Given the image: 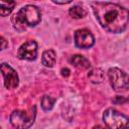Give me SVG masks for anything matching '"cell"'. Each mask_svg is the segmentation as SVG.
I'll return each mask as SVG.
<instances>
[{"label": "cell", "mask_w": 129, "mask_h": 129, "mask_svg": "<svg viewBox=\"0 0 129 129\" xmlns=\"http://www.w3.org/2000/svg\"><path fill=\"white\" fill-rule=\"evenodd\" d=\"M94 14L99 24L108 32H123L128 24L129 12L116 3L111 2H92Z\"/></svg>", "instance_id": "1"}, {"label": "cell", "mask_w": 129, "mask_h": 129, "mask_svg": "<svg viewBox=\"0 0 129 129\" xmlns=\"http://www.w3.org/2000/svg\"><path fill=\"white\" fill-rule=\"evenodd\" d=\"M41 20L40 10L34 5H26L22 7L11 18L13 27L18 31H23L27 27L37 25Z\"/></svg>", "instance_id": "2"}, {"label": "cell", "mask_w": 129, "mask_h": 129, "mask_svg": "<svg viewBox=\"0 0 129 129\" xmlns=\"http://www.w3.org/2000/svg\"><path fill=\"white\" fill-rule=\"evenodd\" d=\"M35 112V107L27 111L15 110L10 115V123L16 129H28L34 123Z\"/></svg>", "instance_id": "3"}, {"label": "cell", "mask_w": 129, "mask_h": 129, "mask_svg": "<svg viewBox=\"0 0 129 129\" xmlns=\"http://www.w3.org/2000/svg\"><path fill=\"white\" fill-rule=\"evenodd\" d=\"M103 121L108 129H124L128 127V118L114 108H109L104 112Z\"/></svg>", "instance_id": "4"}, {"label": "cell", "mask_w": 129, "mask_h": 129, "mask_svg": "<svg viewBox=\"0 0 129 129\" xmlns=\"http://www.w3.org/2000/svg\"><path fill=\"white\" fill-rule=\"evenodd\" d=\"M108 77L111 87L115 92H126L128 89V76L127 74L118 69L111 68L108 71Z\"/></svg>", "instance_id": "5"}, {"label": "cell", "mask_w": 129, "mask_h": 129, "mask_svg": "<svg viewBox=\"0 0 129 129\" xmlns=\"http://www.w3.org/2000/svg\"><path fill=\"white\" fill-rule=\"evenodd\" d=\"M0 72L4 78V86L8 90L15 89L19 84V78L16 71L11 68L8 63L2 62L0 63Z\"/></svg>", "instance_id": "6"}, {"label": "cell", "mask_w": 129, "mask_h": 129, "mask_svg": "<svg viewBox=\"0 0 129 129\" xmlns=\"http://www.w3.org/2000/svg\"><path fill=\"white\" fill-rule=\"evenodd\" d=\"M75 44L80 48H89L94 45L95 38L89 29L82 28L75 32Z\"/></svg>", "instance_id": "7"}, {"label": "cell", "mask_w": 129, "mask_h": 129, "mask_svg": "<svg viewBox=\"0 0 129 129\" xmlns=\"http://www.w3.org/2000/svg\"><path fill=\"white\" fill-rule=\"evenodd\" d=\"M37 56V43L35 40L24 42L17 51V57L24 60H33Z\"/></svg>", "instance_id": "8"}, {"label": "cell", "mask_w": 129, "mask_h": 129, "mask_svg": "<svg viewBox=\"0 0 129 129\" xmlns=\"http://www.w3.org/2000/svg\"><path fill=\"white\" fill-rule=\"evenodd\" d=\"M71 62L79 70H88L91 67L90 60L81 54H75L71 57Z\"/></svg>", "instance_id": "9"}, {"label": "cell", "mask_w": 129, "mask_h": 129, "mask_svg": "<svg viewBox=\"0 0 129 129\" xmlns=\"http://www.w3.org/2000/svg\"><path fill=\"white\" fill-rule=\"evenodd\" d=\"M55 52L52 49H48L43 51L42 57H41V62L44 67L46 68H51L55 63Z\"/></svg>", "instance_id": "10"}, {"label": "cell", "mask_w": 129, "mask_h": 129, "mask_svg": "<svg viewBox=\"0 0 129 129\" xmlns=\"http://www.w3.org/2000/svg\"><path fill=\"white\" fill-rule=\"evenodd\" d=\"M15 7V2L14 1H3L0 0V16H8L13 8Z\"/></svg>", "instance_id": "11"}, {"label": "cell", "mask_w": 129, "mask_h": 129, "mask_svg": "<svg viewBox=\"0 0 129 129\" xmlns=\"http://www.w3.org/2000/svg\"><path fill=\"white\" fill-rule=\"evenodd\" d=\"M69 14L71 15V17H73L75 19H81L87 15V10L83 6L76 5V6H73L72 8H70Z\"/></svg>", "instance_id": "12"}, {"label": "cell", "mask_w": 129, "mask_h": 129, "mask_svg": "<svg viewBox=\"0 0 129 129\" xmlns=\"http://www.w3.org/2000/svg\"><path fill=\"white\" fill-rule=\"evenodd\" d=\"M104 76H105V74L101 69H93L88 75V77L91 80V82L95 83V84H99V83L103 82Z\"/></svg>", "instance_id": "13"}, {"label": "cell", "mask_w": 129, "mask_h": 129, "mask_svg": "<svg viewBox=\"0 0 129 129\" xmlns=\"http://www.w3.org/2000/svg\"><path fill=\"white\" fill-rule=\"evenodd\" d=\"M55 100L49 96H43L41 99V108L44 111H49L52 109L53 105H54Z\"/></svg>", "instance_id": "14"}, {"label": "cell", "mask_w": 129, "mask_h": 129, "mask_svg": "<svg viewBox=\"0 0 129 129\" xmlns=\"http://www.w3.org/2000/svg\"><path fill=\"white\" fill-rule=\"evenodd\" d=\"M7 45H8L7 40H6L3 36L0 35V50H4V49L7 47Z\"/></svg>", "instance_id": "15"}, {"label": "cell", "mask_w": 129, "mask_h": 129, "mask_svg": "<svg viewBox=\"0 0 129 129\" xmlns=\"http://www.w3.org/2000/svg\"><path fill=\"white\" fill-rule=\"evenodd\" d=\"M60 73H61V76H62V77H69V76H70L71 71H70L68 68H64V69H61Z\"/></svg>", "instance_id": "16"}, {"label": "cell", "mask_w": 129, "mask_h": 129, "mask_svg": "<svg viewBox=\"0 0 129 129\" xmlns=\"http://www.w3.org/2000/svg\"><path fill=\"white\" fill-rule=\"evenodd\" d=\"M117 98H118V100H115V99L113 100L114 103H121V102H125L126 101V99H124L123 97H121V98L120 97H117Z\"/></svg>", "instance_id": "17"}, {"label": "cell", "mask_w": 129, "mask_h": 129, "mask_svg": "<svg viewBox=\"0 0 129 129\" xmlns=\"http://www.w3.org/2000/svg\"><path fill=\"white\" fill-rule=\"evenodd\" d=\"M72 1L71 0H69V1H61V2H58V1H53V3H55V4H69V3H71Z\"/></svg>", "instance_id": "18"}, {"label": "cell", "mask_w": 129, "mask_h": 129, "mask_svg": "<svg viewBox=\"0 0 129 129\" xmlns=\"http://www.w3.org/2000/svg\"><path fill=\"white\" fill-rule=\"evenodd\" d=\"M93 129H105L104 127H102L101 125H96V126H94L93 127Z\"/></svg>", "instance_id": "19"}, {"label": "cell", "mask_w": 129, "mask_h": 129, "mask_svg": "<svg viewBox=\"0 0 129 129\" xmlns=\"http://www.w3.org/2000/svg\"><path fill=\"white\" fill-rule=\"evenodd\" d=\"M124 129H128V127H126V128H124Z\"/></svg>", "instance_id": "20"}]
</instances>
